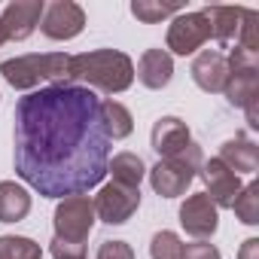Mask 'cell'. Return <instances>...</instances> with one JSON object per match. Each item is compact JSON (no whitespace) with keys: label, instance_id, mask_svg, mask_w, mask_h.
<instances>
[{"label":"cell","instance_id":"cell-1","mask_svg":"<svg viewBox=\"0 0 259 259\" xmlns=\"http://www.w3.org/2000/svg\"><path fill=\"white\" fill-rule=\"evenodd\" d=\"M16 174L43 198H70L95 189L110 162L101 98L76 82L43 85L16 104Z\"/></svg>","mask_w":259,"mask_h":259},{"label":"cell","instance_id":"cell-2","mask_svg":"<svg viewBox=\"0 0 259 259\" xmlns=\"http://www.w3.org/2000/svg\"><path fill=\"white\" fill-rule=\"evenodd\" d=\"M70 79L92 92L122 95L135 82V61L119 49H92L70 55Z\"/></svg>","mask_w":259,"mask_h":259},{"label":"cell","instance_id":"cell-3","mask_svg":"<svg viewBox=\"0 0 259 259\" xmlns=\"http://www.w3.org/2000/svg\"><path fill=\"white\" fill-rule=\"evenodd\" d=\"M4 79L19 92H37L43 85H61L70 79V55L67 52H43V55H19L0 64Z\"/></svg>","mask_w":259,"mask_h":259},{"label":"cell","instance_id":"cell-4","mask_svg":"<svg viewBox=\"0 0 259 259\" xmlns=\"http://www.w3.org/2000/svg\"><path fill=\"white\" fill-rule=\"evenodd\" d=\"M201 162H204V156H201V147H198L195 141H192L180 156H174V159H159L153 168H147L153 192L162 195V198H180V195L192 186V180L198 177Z\"/></svg>","mask_w":259,"mask_h":259},{"label":"cell","instance_id":"cell-5","mask_svg":"<svg viewBox=\"0 0 259 259\" xmlns=\"http://www.w3.org/2000/svg\"><path fill=\"white\" fill-rule=\"evenodd\" d=\"M95 201L89 195H70V198H61L58 207H55V217H52V226H55V238L61 241H70V244H85L92 229H95Z\"/></svg>","mask_w":259,"mask_h":259},{"label":"cell","instance_id":"cell-6","mask_svg":"<svg viewBox=\"0 0 259 259\" xmlns=\"http://www.w3.org/2000/svg\"><path fill=\"white\" fill-rule=\"evenodd\" d=\"M95 201V217L107 226H122L128 223L138 207H141V189H132V186H119V183H107L98 189V195L92 198Z\"/></svg>","mask_w":259,"mask_h":259},{"label":"cell","instance_id":"cell-7","mask_svg":"<svg viewBox=\"0 0 259 259\" xmlns=\"http://www.w3.org/2000/svg\"><path fill=\"white\" fill-rule=\"evenodd\" d=\"M207 40H210V28H207L204 13H180V16H174V22L168 25V37H165L168 49L174 55H183V58L198 52Z\"/></svg>","mask_w":259,"mask_h":259},{"label":"cell","instance_id":"cell-8","mask_svg":"<svg viewBox=\"0 0 259 259\" xmlns=\"http://www.w3.org/2000/svg\"><path fill=\"white\" fill-rule=\"evenodd\" d=\"M85 28V10L73 0H55V4H46L43 19H40V31L49 40H73L79 37Z\"/></svg>","mask_w":259,"mask_h":259},{"label":"cell","instance_id":"cell-9","mask_svg":"<svg viewBox=\"0 0 259 259\" xmlns=\"http://www.w3.org/2000/svg\"><path fill=\"white\" fill-rule=\"evenodd\" d=\"M180 226L186 235H192L195 241H207L217 229H220V207L204 195V192H192L186 195V201L180 204Z\"/></svg>","mask_w":259,"mask_h":259},{"label":"cell","instance_id":"cell-10","mask_svg":"<svg viewBox=\"0 0 259 259\" xmlns=\"http://www.w3.org/2000/svg\"><path fill=\"white\" fill-rule=\"evenodd\" d=\"M198 177L204 180V195L217 204V207H232L238 192L244 189L241 177L235 171H229L220 159H210V162H201L198 168Z\"/></svg>","mask_w":259,"mask_h":259},{"label":"cell","instance_id":"cell-11","mask_svg":"<svg viewBox=\"0 0 259 259\" xmlns=\"http://www.w3.org/2000/svg\"><path fill=\"white\" fill-rule=\"evenodd\" d=\"M43 10H46L43 0H13V4H7L4 13H0V28L7 34V43L10 40H28L40 28Z\"/></svg>","mask_w":259,"mask_h":259},{"label":"cell","instance_id":"cell-12","mask_svg":"<svg viewBox=\"0 0 259 259\" xmlns=\"http://www.w3.org/2000/svg\"><path fill=\"white\" fill-rule=\"evenodd\" d=\"M150 144L159 153V159H174V156H180L192 144L189 125L180 116H162L153 125V132H150Z\"/></svg>","mask_w":259,"mask_h":259},{"label":"cell","instance_id":"cell-13","mask_svg":"<svg viewBox=\"0 0 259 259\" xmlns=\"http://www.w3.org/2000/svg\"><path fill=\"white\" fill-rule=\"evenodd\" d=\"M195 85L207 95H217L226 89V79H229V64H226V55L217 52V49H204L195 55L192 67H189Z\"/></svg>","mask_w":259,"mask_h":259},{"label":"cell","instance_id":"cell-14","mask_svg":"<svg viewBox=\"0 0 259 259\" xmlns=\"http://www.w3.org/2000/svg\"><path fill=\"white\" fill-rule=\"evenodd\" d=\"M135 76H138L147 89L162 92V89L174 79V58H171V52H165V49H147V52L141 55V61H138Z\"/></svg>","mask_w":259,"mask_h":259},{"label":"cell","instance_id":"cell-15","mask_svg":"<svg viewBox=\"0 0 259 259\" xmlns=\"http://www.w3.org/2000/svg\"><path fill=\"white\" fill-rule=\"evenodd\" d=\"M229 171H235L238 177L241 174H253L256 168H259V147L250 141V138H244V135H235L232 141H226L223 147H220V156H217Z\"/></svg>","mask_w":259,"mask_h":259},{"label":"cell","instance_id":"cell-16","mask_svg":"<svg viewBox=\"0 0 259 259\" xmlns=\"http://www.w3.org/2000/svg\"><path fill=\"white\" fill-rule=\"evenodd\" d=\"M204 19H207V28H210V37L217 43H232L238 40V31H241V22L247 16V10L241 7H204L201 10Z\"/></svg>","mask_w":259,"mask_h":259},{"label":"cell","instance_id":"cell-17","mask_svg":"<svg viewBox=\"0 0 259 259\" xmlns=\"http://www.w3.org/2000/svg\"><path fill=\"white\" fill-rule=\"evenodd\" d=\"M31 213V192L16 180H0V223H22Z\"/></svg>","mask_w":259,"mask_h":259},{"label":"cell","instance_id":"cell-18","mask_svg":"<svg viewBox=\"0 0 259 259\" xmlns=\"http://www.w3.org/2000/svg\"><path fill=\"white\" fill-rule=\"evenodd\" d=\"M101 122H104V132L110 141H125L128 135L135 132V119H132V110L125 104L107 98L101 101Z\"/></svg>","mask_w":259,"mask_h":259},{"label":"cell","instance_id":"cell-19","mask_svg":"<svg viewBox=\"0 0 259 259\" xmlns=\"http://www.w3.org/2000/svg\"><path fill=\"white\" fill-rule=\"evenodd\" d=\"M223 95L229 98L232 107H247L250 101L259 98V70H229Z\"/></svg>","mask_w":259,"mask_h":259},{"label":"cell","instance_id":"cell-20","mask_svg":"<svg viewBox=\"0 0 259 259\" xmlns=\"http://www.w3.org/2000/svg\"><path fill=\"white\" fill-rule=\"evenodd\" d=\"M107 174H113V183L141 189V180L147 177V165L138 153H116L113 162H107Z\"/></svg>","mask_w":259,"mask_h":259},{"label":"cell","instance_id":"cell-21","mask_svg":"<svg viewBox=\"0 0 259 259\" xmlns=\"http://www.w3.org/2000/svg\"><path fill=\"white\" fill-rule=\"evenodd\" d=\"M0 259H43V247L25 235H0Z\"/></svg>","mask_w":259,"mask_h":259},{"label":"cell","instance_id":"cell-22","mask_svg":"<svg viewBox=\"0 0 259 259\" xmlns=\"http://www.w3.org/2000/svg\"><path fill=\"white\" fill-rule=\"evenodd\" d=\"M232 210H235V217H238L244 226H256V223H259V186H256V183H247V186L238 192Z\"/></svg>","mask_w":259,"mask_h":259},{"label":"cell","instance_id":"cell-23","mask_svg":"<svg viewBox=\"0 0 259 259\" xmlns=\"http://www.w3.org/2000/svg\"><path fill=\"white\" fill-rule=\"evenodd\" d=\"M183 10L180 7H168V4H156V0H135L132 4V16L144 25H156L162 19H171V16H180Z\"/></svg>","mask_w":259,"mask_h":259},{"label":"cell","instance_id":"cell-24","mask_svg":"<svg viewBox=\"0 0 259 259\" xmlns=\"http://www.w3.org/2000/svg\"><path fill=\"white\" fill-rule=\"evenodd\" d=\"M180 247H183L180 235L171 232V229H162L150 241V256L153 259H180Z\"/></svg>","mask_w":259,"mask_h":259},{"label":"cell","instance_id":"cell-25","mask_svg":"<svg viewBox=\"0 0 259 259\" xmlns=\"http://www.w3.org/2000/svg\"><path fill=\"white\" fill-rule=\"evenodd\" d=\"M256 22H259V13L256 10H247L244 22H241V31H238V46L247 49V52H256L259 55V40H256Z\"/></svg>","mask_w":259,"mask_h":259},{"label":"cell","instance_id":"cell-26","mask_svg":"<svg viewBox=\"0 0 259 259\" xmlns=\"http://www.w3.org/2000/svg\"><path fill=\"white\" fill-rule=\"evenodd\" d=\"M49 253H52V259H85V244H70V241L52 238Z\"/></svg>","mask_w":259,"mask_h":259},{"label":"cell","instance_id":"cell-27","mask_svg":"<svg viewBox=\"0 0 259 259\" xmlns=\"http://www.w3.org/2000/svg\"><path fill=\"white\" fill-rule=\"evenodd\" d=\"M95 259H135V250L128 241H101Z\"/></svg>","mask_w":259,"mask_h":259},{"label":"cell","instance_id":"cell-28","mask_svg":"<svg viewBox=\"0 0 259 259\" xmlns=\"http://www.w3.org/2000/svg\"><path fill=\"white\" fill-rule=\"evenodd\" d=\"M180 259H220V250L207 241H192L180 247Z\"/></svg>","mask_w":259,"mask_h":259},{"label":"cell","instance_id":"cell-29","mask_svg":"<svg viewBox=\"0 0 259 259\" xmlns=\"http://www.w3.org/2000/svg\"><path fill=\"white\" fill-rule=\"evenodd\" d=\"M238 259H259V238H247L238 250Z\"/></svg>","mask_w":259,"mask_h":259},{"label":"cell","instance_id":"cell-30","mask_svg":"<svg viewBox=\"0 0 259 259\" xmlns=\"http://www.w3.org/2000/svg\"><path fill=\"white\" fill-rule=\"evenodd\" d=\"M259 101V98H256ZM256 101H250L247 107H244V113H247V122H250V128H259V113H256Z\"/></svg>","mask_w":259,"mask_h":259},{"label":"cell","instance_id":"cell-31","mask_svg":"<svg viewBox=\"0 0 259 259\" xmlns=\"http://www.w3.org/2000/svg\"><path fill=\"white\" fill-rule=\"evenodd\" d=\"M7 43V34H4V28H0V46H4Z\"/></svg>","mask_w":259,"mask_h":259}]
</instances>
